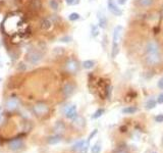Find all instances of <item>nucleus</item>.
Segmentation results:
<instances>
[{"mask_svg": "<svg viewBox=\"0 0 163 153\" xmlns=\"http://www.w3.org/2000/svg\"><path fill=\"white\" fill-rule=\"evenodd\" d=\"M96 134H97V130H94V131H93V133H92V134L90 135V137H89L88 140H89V141H91V140H92V138L94 137V136L96 135Z\"/></svg>", "mask_w": 163, "mask_h": 153, "instance_id": "obj_34", "label": "nucleus"}, {"mask_svg": "<svg viewBox=\"0 0 163 153\" xmlns=\"http://www.w3.org/2000/svg\"><path fill=\"white\" fill-rule=\"evenodd\" d=\"M49 6L52 10L54 12H57L58 8H59V3H58L57 0H50L49 1Z\"/></svg>", "mask_w": 163, "mask_h": 153, "instance_id": "obj_19", "label": "nucleus"}, {"mask_svg": "<svg viewBox=\"0 0 163 153\" xmlns=\"http://www.w3.org/2000/svg\"><path fill=\"white\" fill-rule=\"evenodd\" d=\"M75 91V85L72 84V83H67L62 88V93L64 97H66V98L74 95Z\"/></svg>", "mask_w": 163, "mask_h": 153, "instance_id": "obj_9", "label": "nucleus"}, {"mask_svg": "<svg viewBox=\"0 0 163 153\" xmlns=\"http://www.w3.org/2000/svg\"><path fill=\"white\" fill-rule=\"evenodd\" d=\"M161 13H162V15H163V10H162V12H161Z\"/></svg>", "mask_w": 163, "mask_h": 153, "instance_id": "obj_36", "label": "nucleus"}, {"mask_svg": "<svg viewBox=\"0 0 163 153\" xmlns=\"http://www.w3.org/2000/svg\"><path fill=\"white\" fill-rule=\"evenodd\" d=\"M107 6H108V9L112 15H116V16H119L122 15V10L117 6V4L114 2V0H108L107 1Z\"/></svg>", "mask_w": 163, "mask_h": 153, "instance_id": "obj_7", "label": "nucleus"}, {"mask_svg": "<svg viewBox=\"0 0 163 153\" xmlns=\"http://www.w3.org/2000/svg\"><path fill=\"white\" fill-rule=\"evenodd\" d=\"M121 33H122V27L117 26L115 27V29L113 30V37H112V48H111V57L115 58L117 56L119 52V40L120 37H121Z\"/></svg>", "mask_w": 163, "mask_h": 153, "instance_id": "obj_3", "label": "nucleus"}, {"mask_svg": "<svg viewBox=\"0 0 163 153\" xmlns=\"http://www.w3.org/2000/svg\"><path fill=\"white\" fill-rule=\"evenodd\" d=\"M97 15H98V21H99V27L101 29H105L107 27V18H106L105 15L103 12H99Z\"/></svg>", "mask_w": 163, "mask_h": 153, "instance_id": "obj_14", "label": "nucleus"}, {"mask_svg": "<svg viewBox=\"0 0 163 153\" xmlns=\"http://www.w3.org/2000/svg\"><path fill=\"white\" fill-rule=\"evenodd\" d=\"M65 2H66L67 5H74V4L77 3V1H75V0H65Z\"/></svg>", "mask_w": 163, "mask_h": 153, "instance_id": "obj_32", "label": "nucleus"}, {"mask_svg": "<svg viewBox=\"0 0 163 153\" xmlns=\"http://www.w3.org/2000/svg\"><path fill=\"white\" fill-rule=\"evenodd\" d=\"M155 121L157 122H163V115H158L155 116Z\"/></svg>", "mask_w": 163, "mask_h": 153, "instance_id": "obj_30", "label": "nucleus"}, {"mask_svg": "<svg viewBox=\"0 0 163 153\" xmlns=\"http://www.w3.org/2000/svg\"><path fill=\"white\" fill-rule=\"evenodd\" d=\"M94 65H95V62L93 60H85L82 63V66L86 69H91L94 68Z\"/></svg>", "mask_w": 163, "mask_h": 153, "instance_id": "obj_18", "label": "nucleus"}, {"mask_svg": "<svg viewBox=\"0 0 163 153\" xmlns=\"http://www.w3.org/2000/svg\"><path fill=\"white\" fill-rule=\"evenodd\" d=\"M104 112H105V110L102 109V108H99V109H98L96 112H95L94 115H92V118H100V116L102 115Z\"/></svg>", "mask_w": 163, "mask_h": 153, "instance_id": "obj_25", "label": "nucleus"}, {"mask_svg": "<svg viewBox=\"0 0 163 153\" xmlns=\"http://www.w3.org/2000/svg\"><path fill=\"white\" fill-rule=\"evenodd\" d=\"M115 153H128V151H126L125 147H118L116 149V151H115Z\"/></svg>", "mask_w": 163, "mask_h": 153, "instance_id": "obj_29", "label": "nucleus"}, {"mask_svg": "<svg viewBox=\"0 0 163 153\" xmlns=\"http://www.w3.org/2000/svg\"><path fill=\"white\" fill-rule=\"evenodd\" d=\"M8 146H9L10 150H12V151H18V150L22 148V146H24V142H22V140H19V139H18V140L11 141Z\"/></svg>", "mask_w": 163, "mask_h": 153, "instance_id": "obj_11", "label": "nucleus"}, {"mask_svg": "<svg viewBox=\"0 0 163 153\" xmlns=\"http://www.w3.org/2000/svg\"><path fill=\"white\" fill-rule=\"evenodd\" d=\"M158 88L161 89V90H163V78H161V79L159 80V82H158Z\"/></svg>", "mask_w": 163, "mask_h": 153, "instance_id": "obj_33", "label": "nucleus"}, {"mask_svg": "<svg viewBox=\"0 0 163 153\" xmlns=\"http://www.w3.org/2000/svg\"><path fill=\"white\" fill-rule=\"evenodd\" d=\"M77 115H78V112H77V106H75V105H72V106H69L67 108V110L65 112L66 118L74 119Z\"/></svg>", "mask_w": 163, "mask_h": 153, "instance_id": "obj_12", "label": "nucleus"}, {"mask_svg": "<svg viewBox=\"0 0 163 153\" xmlns=\"http://www.w3.org/2000/svg\"><path fill=\"white\" fill-rule=\"evenodd\" d=\"M62 140V137L60 135H54V136H50V137L47 138V142L50 145H54V144H57Z\"/></svg>", "mask_w": 163, "mask_h": 153, "instance_id": "obj_16", "label": "nucleus"}, {"mask_svg": "<svg viewBox=\"0 0 163 153\" xmlns=\"http://www.w3.org/2000/svg\"><path fill=\"white\" fill-rule=\"evenodd\" d=\"M157 102H158L159 104H162L163 103V93H161L158 97V99H157Z\"/></svg>", "mask_w": 163, "mask_h": 153, "instance_id": "obj_31", "label": "nucleus"}, {"mask_svg": "<svg viewBox=\"0 0 163 153\" xmlns=\"http://www.w3.org/2000/svg\"><path fill=\"white\" fill-rule=\"evenodd\" d=\"M66 130V127H65V124L63 121H57L56 124L54 125V132L56 133L57 135H61L65 132Z\"/></svg>", "mask_w": 163, "mask_h": 153, "instance_id": "obj_13", "label": "nucleus"}, {"mask_svg": "<svg viewBox=\"0 0 163 153\" xmlns=\"http://www.w3.org/2000/svg\"><path fill=\"white\" fill-rule=\"evenodd\" d=\"M84 140H81V141H78L77 142V143L75 144L74 146H72V151H75V152H80V150L82 148V146H83V144H84Z\"/></svg>", "mask_w": 163, "mask_h": 153, "instance_id": "obj_21", "label": "nucleus"}, {"mask_svg": "<svg viewBox=\"0 0 163 153\" xmlns=\"http://www.w3.org/2000/svg\"><path fill=\"white\" fill-rule=\"evenodd\" d=\"M25 19L22 15H16V13H10L8 15L3 21V26L5 32L8 35H18L21 32H24Z\"/></svg>", "mask_w": 163, "mask_h": 153, "instance_id": "obj_1", "label": "nucleus"}, {"mask_svg": "<svg viewBox=\"0 0 163 153\" xmlns=\"http://www.w3.org/2000/svg\"><path fill=\"white\" fill-rule=\"evenodd\" d=\"M99 35V30H98V27L93 26L92 27V36L93 37H97Z\"/></svg>", "mask_w": 163, "mask_h": 153, "instance_id": "obj_28", "label": "nucleus"}, {"mask_svg": "<svg viewBox=\"0 0 163 153\" xmlns=\"http://www.w3.org/2000/svg\"><path fill=\"white\" fill-rule=\"evenodd\" d=\"M18 106H19V100L18 98H16V97H11V98L7 100L6 103H5V107L9 111H13L18 109Z\"/></svg>", "mask_w": 163, "mask_h": 153, "instance_id": "obj_8", "label": "nucleus"}, {"mask_svg": "<svg viewBox=\"0 0 163 153\" xmlns=\"http://www.w3.org/2000/svg\"><path fill=\"white\" fill-rule=\"evenodd\" d=\"M72 38L71 36H64V37H61L59 39V42H62V43H68V42H72Z\"/></svg>", "mask_w": 163, "mask_h": 153, "instance_id": "obj_27", "label": "nucleus"}, {"mask_svg": "<svg viewBox=\"0 0 163 153\" xmlns=\"http://www.w3.org/2000/svg\"><path fill=\"white\" fill-rule=\"evenodd\" d=\"M152 153H156V152H152Z\"/></svg>", "mask_w": 163, "mask_h": 153, "instance_id": "obj_37", "label": "nucleus"}, {"mask_svg": "<svg viewBox=\"0 0 163 153\" xmlns=\"http://www.w3.org/2000/svg\"><path fill=\"white\" fill-rule=\"evenodd\" d=\"M101 151V145L100 144H95L94 146L92 147V149H91V152L92 153H100Z\"/></svg>", "mask_w": 163, "mask_h": 153, "instance_id": "obj_26", "label": "nucleus"}, {"mask_svg": "<svg viewBox=\"0 0 163 153\" xmlns=\"http://www.w3.org/2000/svg\"><path fill=\"white\" fill-rule=\"evenodd\" d=\"M72 125L77 128V129H83L86 125V121H85V118L81 115H77L75 118H74L72 121Z\"/></svg>", "mask_w": 163, "mask_h": 153, "instance_id": "obj_10", "label": "nucleus"}, {"mask_svg": "<svg viewBox=\"0 0 163 153\" xmlns=\"http://www.w3.org/2000/svg\"><path fill=\"white\" fill-rule=\"evenodd\" d=\"M153 2H154V0H139L140 5H142V6H144V7L150 6V5L153 4Z\"/></svg>", "mask_w": 163, "mask_h": 153, "instance_id": "obj_22", "label": "nucleus"}, {"mask_svg": "<svg viewBox=\"0 0 163 153\" xmlns=\"http://www.w3.org/2000/svg\"><path fill=\"white\" fill-rule=\"evenodd\" d=\"M81 18V15H78L77 12H72L71 15H68V19L71 22H75V21H78V19Z\"/></svg>", "mask_w": 163, "mask_h": 153, "instance_id": "obj_23", "label": "nucleus"}, {"mask_svg": "<svg viewBox=\"0 0 163 153\" xmlns=\"http://www.w3.org/2000/svg\"><path fill=\"white\" fill-rule=\"evenodd\" d=\"M125 2H126V0H117V3L120 4V5L125 4Z\"/></svg>", "mask_w": 163, "mask_h": 153, "instance_id": "obj_35", "label": "nucleus"}, {"mask_svg": "<svg viewBox=\"0 0 163 153\" xmlns=\"http://www.w3.org/2000/svg\"><path fill=\"white\" fill-rule=\"evenodd\" d=\"M52 21L50 18H43L42 19V22H41V24H40V27H41V29L42 30H44V31H48L51 29V27H52Z\"/></svg>", "mask_w": 163, "mask_h": 153, "instance_id": "obj_15", "label": "nucleus"}, {"mask_svg": "<svg viewBox=\"0 0 163 153\" xmlns=\"http://www.w3.org/2000/svg\"><path fill=\"white\" fill-rule=\"evenodd\" d=\"M89 144H90V141H85L82 146V148L80 150V153H87L88 152V149H89Z\"/></svg>", "mask_w": 163, "mask_h": 153, "instance_id": "obj_24", "label": "nucleus"}, {"mask_svg": "<svg viewBox=\"0 0 163 153\" xmlns=\"http://www.w3.org/2000/svg\"><path fill=\"white\" fill-rule=\"evenodd\" d=\"M65 68L69 74L75 75L80 69V62L75 58H68L65 62Z\"/></svg>", "mask_w": 163, "mask_h": 153, "instance_id": "obj_6", "label": "nucleus"}, {"mask_svg": "<svg viewBox=\"0 0 163 153\" xmlns=\"http://www.w3.org/2000/svg\"><path fill=\"white\" fill-rule=\"evenodd\" d=\"M137 111H138L137 107L128 106V107H125V108H123V109H122V113H125V115H133V113L137 112Z\"/></svg>", "mask_w": 163, "mask_h": 153, "instance_id": "obj_17", "label": "nucleus"}, {"mask_svg": "<svg viewBox=\"0 0 163 153\" xmlns=\"http://www.w3.org/2000/svg\"><path fill=\"white\" fill-rule=\"evenodd\" d=\"M156 105H157V102L155 101V100H149V101H147V103L145 104V107H146V109H148V110H150V109H153L154 107H156Z\"/></svg>", "mask_w": 163, "mask_h": 153, "instance_id": "obj_20", "label": "nucleus"}, {"mask_svg": "<svg viewBox=\"0 0 163 153\" xmlns=\"http://www.w3.org/2000/svg\"><path fill=\"white\" fill-rule=\"evenodd\" d=\"M50 107L48 106V104H46L45 102H37L35 105L33 106V112L35 113L37 116H45L49 113Z\"/></svg>", "mask_w": 163, "mask_h": 153, "instance_id": "obj_5", "label": "nucleus"}, {"mask_svg": "<svg viewBox=\"0 0 163 153\" xmlns=\"http://www.w3.org/2000/svg\"><path fill=\"white\" fill-rule=\"evenodd\" d=\"M161 61L159 46L155 41H150L146 46V62L150 65H156Z\"/></svg>", "mask_w": 163, "mask_h": 153, "instance_id": "obj_2", "label": "nucleus"}, {"mask_svg": "<svg viewBox=\"0 0 163 153\" xmlns=\"http://www.w3.org/2000/svg\"><path fill=\"white\" fill-rule=\"evenodd\" d=\"M26 59L31 65H37V63H39L43 59V53L41 52L40 49L33 48L28 51V53L26 55Z\"/></svg>", "mask_w": 163, "mask_h": 153, "instance_id": "obj_4", "label": "nucleus"}]
</instances>
